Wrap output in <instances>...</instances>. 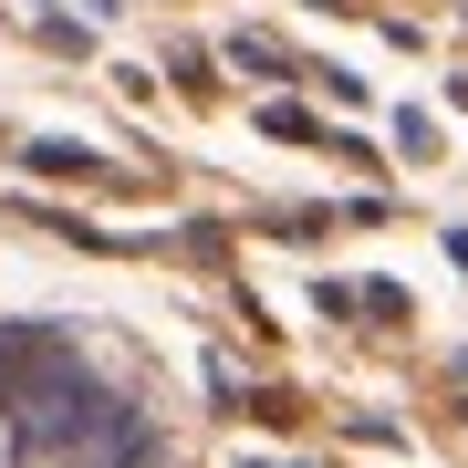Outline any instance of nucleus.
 I'll list each match as a JSON object with an SVG mask.
<instances>
[{
	"label": "nucleus",
	"mask_w": 468,
	"mask_h": 468,
	"mask_svg": "<svg viewBox=\"0 0 468 468\" xmlns=\"http://www.w3.org/2000/svg\"><path fill=\"white\" fill-rule=\"evenodd\" d=\"M0 468H177V427L94 323L0 313Z\"/></svg>",
	"instance_id": "f257e3e1"
}]
</instances>
